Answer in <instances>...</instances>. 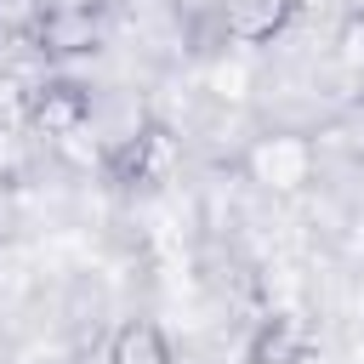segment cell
I'll list each match as a JSON object with an SVG mask.
<instances>
[{
	"label": "cell",
	"mask_w": 364,
	"mask_h": 364,
	"mask_svg": "<svg viewBox=\"0 0 364 364\" xmlns=\"http://www.w3.org/2000/svg\"><path fill=\"white\" fill-rule=\"evenodd\" d=\"M108 364H171V341L154 318H125L108 336Z\"/></svg>",
	"instance_id": "cell-7"
},
{
	"label": "cell",
	"mask_w": 364,
	"mask_h": 364,
	"mask_svg": "<svg viewBox=\"0 0 364 364\" xmlns=\"http://www.w3.org/2000/svg\"><path fill=\"white\" fill-rule=\"evenodd\" d=\"M28 91H34V80H23V74L0 68V136L28 125Z\"/></svg>",
	"instance_id": "cell-9"
},
{
	"label": "cell",
	"mask_w": 364,
	"mask_h": 364,
	"mask_svg": "<svg viewBox=\"0 0 364 364\" xmlns=\"http://www.w3.org/2000/svg\"><path fill=\"white\" fill-rule=\"evenodd\" d=\"M301 0H222V23H228V40L239 46H267L279 40L290 23H296Z\"/></svg>",
	"instance_id": "cell-6"
},
{
	"label": "cell",
	"mask_w": 364,
	"mask_h": 364,
	"mask_svg": "<svg viewBox=\"0 0 364 364\" xmlns=\"http://www.w3.org/2000/svg\"><path fill=\"white\" fill-rule=\"evenodd\" d=\"M318 330L301 307H267L245 341V364H307Z\"/></svg>",
	"instance_id": "cell-4"
},
{
	"label": "cell",
	"mask_w": 364,
	"mask_h": 364,
	"mask_svg": "<svg viewBox=\"0 0 364 364\" xmlns=\"http://www.w3.org/2000/svg\"><path fill=\"white\" fill-rule=\"evenodd\" d=\"M336 68L364 80V6H353L341 23H336Z\"/></svg>",
	"instance_id": "cell-8"
},
{
	"label": "cell",
	"mask_w": 364,
	"mask_h": 364,
	"mask_svg": "<svg viewBox=\"0 0 364 364\" xmlns=\"http://www.w3.org/2000/svg\"><path fill=\"white\" fill-rule=\"evenodd\" d=\"M102 40V11L91 0H51L40 11V23L28 28V46L51 63V57H80V51H97Z\"/></svg>",
	"instance_id": "cell-2"
},
{
	"label": "cell",
	"mask_w": 364,
	"mask_h": 364,
	"mask_svg": "<svg viewBox=\"0 0 364 364\" xmlns=\"http://www.w3.org/2000/svg\"><path fill=\"white\" fill-rule=\"evenodd\" d=\"M250 176L267 182V188H301L313 176V142L307 136H290V131L262 136L250 148Z\"/></svg>",
	"instance_id": "cell-5"
},
{
	"label": "cell",
	"mask_w": 364,
	"mask_h": 364,
	"mask_svg": "<svg viewBox=\"0 0 364 364\" xmlns=\"http://www.w3.org/2000/svg\"><path fill=\"white\" fill-rule=\"evenodd\" d=\"M91 91L68 74H46L34 91H28V125L46 136V142H63V136H80L91 125Z\"/></svg>",
	"instance_id": "cell-3"
},
{
	"label": "cell",
	"mask_w": 364,
	"mask_h": 364,
	"mask_svg": "<svg viewBox=\"0 0 364 364\" xmlns=\"http://www.w3.org/2000/svg\"><path fill=\"white\" fill-rule=\"evenodd\" d=\"M176 165H182V142L159 119H142L136 131H125L119 142L102 148V171L119 188H159V182H171Z\"/></svg>",
	"instance_id": "cell-1"
}]
</instances>
